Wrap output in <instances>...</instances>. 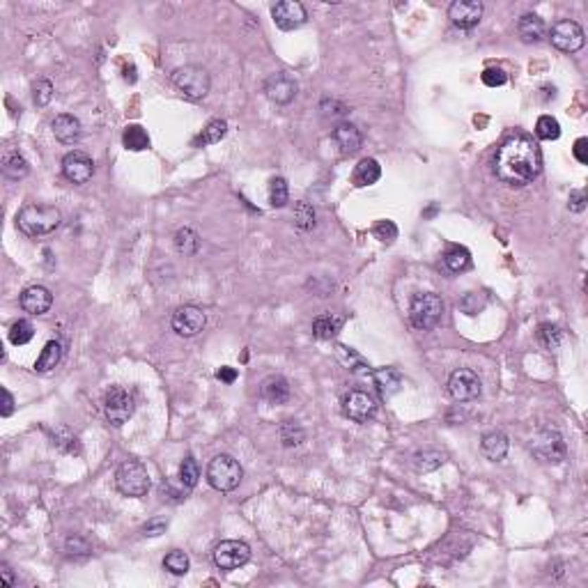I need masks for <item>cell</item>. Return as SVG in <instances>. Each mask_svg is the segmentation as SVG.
Here are the masks:
<instances>
[{
	"instance_id": "obj_38",
	"label": "cell",
	"mask_w": 588,
	"mask_h": 588,
	"mask_svg": "<svg viewBox=\"0 0 588 588\" xmlns=\"http://www.w3.org/2000/svg\"><path fill=\"white\" fill-rule=\"evenodd\" d=\"M292 218H294V225L299 227V230H311V227H315V209L308 203H304V200L294 205Z\"/></svg>"
},
{
	"instance_id": "obj_42",
	"label": "cell",
	"mask_w": 588,
	"mask_h": 588,
	"mask_svg": "<svg viewBox=\"0 0 588 588\" xmlns=\"http://www.w3.org/2000/svg\"><path fill=\"white\" fill-rule=\"evenodd\" d=\"M32 96L37 106H46V104L54 99V83L46 81V78H39L37 83L32 85Z\"/></svg>"
},
{
	"instance_id": "obj_2",
	"label": "cell",
	"mask_w": 588,
	"mask_h": 588,
	"mask_svg": "<svg viewBox=\"0 0 588 588\" xmlns=\"http://www.w3.org/2000/svg\"><path fill=\"white\" fill-rule=\"evenodd\" d=\"M60 223H63V214L56 207H46V205H28L23 207L19 216H16V225L19 230L28 237H42V234H51L54 230H58Z\"/></svg>"
},
{
	"instance_id": "obj_43",
	"label": "cell",
	"mask_w": 588,
	"mask_h": 588,
	"mask_svg": "<svg viewBox=\"0 0 588 588\" xmlns=\"http://www.w3.org/2000/svg\"><path fill=\"white\" fill-rule=\"evenodd\" d=\"M462 311L467 313V315H476L478 311L485 308V296H482L480 292H469L467 296L462 299Z\"/></svg>"
},
{
	"instance_id": "obj_13",
	"label": "cell",
	"mask_w": 588,
	"mask_h": 588,
	"mask_svg": "<svg viewBox=\"0 0 588 588\" xmlns=\"http://www.w3.org/2000/svg\"><path fill=\"white\" fill-rule=\"evenodd\" d=\"M342 411H345V416L349 420H354V423H368L375 411L377 405L373 396H368L365 391H349L345 398H342Z\"/></svg>"
},
{
	"instance_id": "obj_14",
	"label": "cell",
	"mask_w": 588,
	"mask_h": 588,
	"mask_svg": "<svg viewBox=\"0 0 588 588\" xmlns=\"http://www.w3.org/2000/svg\"><path fill=\"white\" fill-rule=\"evenodd\" d=\"M271 16H274V23L280 30H296L301 28L308 19L306 14V7L296 0H283V3H276L274 10H271Z\"/></svg>"
},
{
	"instance_id": "obj_7",
	"label": "cell",
	"mask_w": 588,
	"mask_h": 588,
	"mask_svg": "<svg viewBox=\"0 0 588 588\" xmlns=\"http://www.w3.org/2000/svg\"><path fill=\"white\" fill-rule=\"evenodd\" d=\"M134 396L122 389V386H111L104 396V414H106V420L111 425H125L127 420L134 416Z\"/></svg>"
},
{
	"instance_id": "obj_15",
	"label": "cell",
	"mask_w": 588,
	"mask_h": 588,
	"mask_svg": "<svg viewBox=\"0 0 588 588\" xmlns=\"http://www.w3.org/2000/svg\"><path fill=\"white\" fill-rule=\"evenodd\" d=\"M63 175L72 184H87L94 175V161L85 152H69L63 159Z\"/></svg>"
},
{
	"instance_id": "obj_46",
	"label": "cell",
	"mask_w": 588,
	"mask_h": 588,
	"mask_svg": "<svg viewBox=\"0 0 588 588\" xmlns=\"http://www.w3.org/2000/svg\"><path fill=\"white\" fill-rule=\"evenodd\" d=\"M67 551L69 554H90V542L81 535H69L67 538Z\"/></svg>"
},
{
	"instance_id": "obj_29",
	"label": "cell",
	"mask_w": 588,
	"mask_h": 588,
	"mask_svg": "<svg viewBox=\"0 0 588 588\" xmlns=\"http://www.w3.org/2000/svg\"><path fill=\"white\" fill-rule=\"evenodd\" d=\"M411 464H414V469L418 473L434 471V469H439L444 464V453H439L434 449L418 451V453H414V458H411Z\"/></svg>"
},
{
	"instance_id": "obj_20",
	"label": "cell",
	"mask_w": 588,
	"mask_h": 588,
	"mask_svg": "<svg viewBox=\"0 0 588 588\" xmlns=\"http://www.w3.org/2000/svg\"><path fill=\"white\" fill-rule=\"evenodd\" d=\"M51 129H54L56 138L63 145H74V143H78V138H81V122H78V118L69 115V113H60V115H56V120L51 122Z\"/></svg>"
},
{
	"instance_id": "obj_11",
	"label": "cell",
	"mask_w": 588,
	"mask_h": 588,
	"mask_svg": "<svg viewBox=\"0 0 588 588\" xmlns=\"http://www.w3.org/2000/svg\"><path fill=\"white\" fill-rule=\"evenodd\" d=\"M480 391H482L480 377L473 370H469V368H458V370L449 377V393L453 400L471 402V400L480 398Z\"/></svg>"
},
{
	"instance_id": "obj_21",
	"label": "cell",
	"mask_w": 588,
	"mask_h": 588,
	"mask_svg": "<svg viewBox=\"0 0 588 588\" xmlns=\"http://www.w3.org/2000/svg\"><path fill=\"white\" fill-rule=\"evenodd\" d=\"M260 396H262V400H267L269 405H283V402L289 400V384L285 377H280V375L267 377V380L262 382Z\"/></svg>"
},
{
	"instance_id": "obj_8",
	"label": "cell",
	"mask_w": 588,
	"mask_h": 588,
	"mask_svg": "<svg viewBox=\"0 0 588 588\" xmlns=\"http://www.w3.org/2000/svg\"><path fill=\"white\" fill-rule=\"evenodd\" d=\"M549 39H551V46L558 49L561 54H577V51L584 46L586 35H584L582 25H579L577 21L563 19V21L554 23Z\"/></svg>"
},
{
	"instance_id": "obj_41",
	"label": "cell",
	"mask_w": 588,
	"mask_h": 588,
	"mask_svg": "<svg viewBox=\"0 0 588 588\" xmlns=\"http://www.w3.org/2000/svg\"><path fill=\"white\" fill-rule=\"evenodd\" d=\"M538 340H540L547 349H556V347L561 345V329L554 327V324H540V329H538Z\"/></svg>"
},
{
	"instance_id": "obj_6",
	"label": "cell",
	"mask_w": 588,
	"mask_h": 588,
	"mask_svg": "<svg viewBox=\"0 0 588 588\" xmlns=\"http://www.w3.org/2000/svg\"><path fill=\"white\" fill-rule=\"evenodd\" d=\"M173 83L182 94H187L189 99H203V96L209 92V85H212L207 69L198 67V65L177 67L173 72Z\"/></svg>"
},
{
	"instance_id": "obj_19",
	"label": "cell",
	"mask_w": 588,
	"mask_h": 588,
	"mask_svg": "<svg viewBox=\"0 0 588 588\" xmlns=\"http://www.w3.org/2000/svg\"><path fill=\"white\" fill-rule=\"evenodd\" d=\"M331 136L336 140V145L340 147L342 154H356L363 145L361 131H358L354 125H349V122H340V125L333 129Z\"/></svg>"
},
{
	"instance_id": "obj_37",
	"label": "cell",
	"mask_w": 588,
	"mask_h": 588,
	"mask_svg": "<svg viewBox=\"0 0 588 588\" xmlns=\"http://www.w3.org/2000/svg\"><path fill=\"white\" fill-rule=\"evenodd\" d=\"M189 565H191L189 556L184 554V551H180V549H173L170 554L163 558V568L168 570V573L177 575V577L187 575L189 573Z\"/></svg>"
},
{
	"instance_id": "obj_30",
	"label": "cell",
	"mask_w": 588,
	"mask_h": 588,
	"mask_svg": "<svg viewBox=\"0 0 588 588\" xmlns=\"http://www.w3.org/2000/svg\"><path fill=\"white\" fill-rule=\"evenodd\" d=\"M225 134H227V122L225 120H212L203 129V134L193 140V145H196V147H200V145H216V143H221Z\"/></svg>"
},
{
	"instance_id": "obj_1",
	"label": "cell",
	"mask_w": 588,
	"mask_h": 588,
	"mask_svg": "<svg viewBox=\"0 0 588 588\" xmlns=\"http://www.w3.org/2000/svg\"><path fill=\"white\" fill-rule=\"evenodd\" d=\"M542 170V156L538 145L529 136L508 138L499 147L494 159V173L503 184L511 187H524L531 184Z\"/></svg>"
},
{
	"instance_id": "obj_34",
	"label": "cell",
	"mask_w": 588,
	"mask_h": 588,
	"mask_svg": "<svg viewBox=\"0 0 588 588\" xmlns=\"http://www.w3.org/2000/svg\"><path fill=\"white\" fill-rule=\"evenodd\" d=\"M444 262H446V267H449L453 274H460V271L464 269H469L471 265V253L467 249H462V246H453L449 253L444 256Z\"/></svg>"
},
{
	"instance_id": "obj_50",
	"label": "cell",
	"mask_w": 588,
	"mask_h": 588,
	"mask_svg": "<svg viewBox=\"0 0 588 588\" xmlns=\"http://www.w3.org/2000/svg\"><path fill=\"white\" fill-rule=\"evenodd\" d=\"M0 393H3V407H0V414H3V416H10L12 411H14V398H12V393L7 391V389H3Z\"/></svg>"
},
{
	"instance_id": "obj_17",
	"label": "cell",
	"mask_w": 588,
	"mask_h": 588,
	"mask_svg": "<svg viewBox=\"0 0 588 588\" xmlns=\"http://www.w3.org/2000/svg\"><path fill=\"white\" fill-rule=\"evenodd\" d=\"M296 90H299V85L292 76L287 72H278V74H271L265 83V92L267 96L274 104H280V106H285L296 96Z\"/></svg>"
},
{
	"instance_id": "obj_18",
	"label": "cell",
	"mask_w": 588,
	"mask_h": 588,
	"mask_svg": "<svg viewBox=\"0 0 588 588\" xmlns=\"http://www.w3.org/2000/svg\"><path fill=\"white\" fill-rule=\"evenodd\" d=\"M54 306V294L49 292L44 285H32L25 287L21 294V308L30 315H44Z\"/></svg>"
},
{
	"instance_id": "obj_24",
	"label": "cell",
	"mask_w": 588,
	"mask_h": 588,
	"mask_svg": "<svg viewBox=\"0 0 588 588\" xmlns=\"http://www.w3.org/2000/svg\"><path fill=\"white\" fill-rule=\"evenodd\" d=\"M342 327V318L336 313H322L313 320V336L320 340H331Z\"/></svg>"
},
{
	"instance_id": "obj_49",
	"label": "cell",
	"mask_w": 588,
	"mask_h": 588,
	"mask_svg": "<svg viewBox=\"0 0 588 588\" xmlns=\"http://www.w3.org/2000/svg\"><path fill=\"white\" fill-rule=\"evenodd\" d=\"M165 524L163 520H152V522H147L145 526H143V533L145 535H150V538H154V535H161V533H165Z\"/></svg>"
},
{
	"instance_id": "obj_32",
	"label": "cell",
	"mask_w": 588,
	"mask_h": 588,
	"mask_svg": "<svg viewBox=\"0 0 588 588\" xmlns=\"http://www.w3.org/2000/svg\"><path fill=\"white\" fill-rule=\"evenodd\" d=\"M3 173H5L7 180L19 182L23 177H28L30 165H28V161H25L21 154H7L5 161H3Z\"/></svg>"
},
{
	"instance_id": "obj_12",
	"label": "cell",
	"mask_w": 588,
	"mask_h": 588,
	"mask_svg": "<svg viewBox=\"0 0 588 588\" xmlns=\"http://www.w3.org/2000/svg\"><path fill=\"white\" fill-rule=\"evenodd\" d=\"M173 329L182 338H193L205 329V313L198 306H180L173 315Z\"/></svg>"
},
{
	"instance_id": "obj_31",
	"label": "cell",
	"mask_w": 588,
	"mask_h": 588,
	"mask_svg": "<svg viewBox=\"0 0 588 588\" xmlns=\"http://www.w3.org/2000/svg\"><path fill=\"white\" fill-rule=\"evenodd\" d=\"M175 249H177L182 256H196L198 249H200V237L196 230H191V227H182V230H177V234H175Z\"/></svg>"
},
{
	"instance_id": "obj_53",
	"label": "cell",
	"mask_w": 588,
	"mask_h": 588,
	"mask_svg": "<svg viewBox=\"0 0 588 588\" xmlns=\"http://www.w3.org/2000/svg\"><path fill=\"white\" fill-rule=\"evenodd\" d=\"M122 72H125L122 76H125V81H127V83H136V67H134V65L125 67V69H122Z\"/></svg>"
},
{
	"instance_id": "obj_3",
	"label": "cell",
	"mask_w": 588,
	"mask_h": 588,
	"mask_svg": "<svg viewBox=\"0 0 588 588\" xmlns=\"http://www.w3.org/2000/svg\"><path fill=\"white\" fill-rule=\"evenodd\" d=\"M242 478H244L242 464L232 455H216L207 467L209 485L218 489V492H232V489L239 487Z\"/></svg>"
},
{
	"instance_id": "obj_28",
	"label": "cell",
	"mask_w": 588,
	"mask_h": 588,
	"mask_svg": "<svg viewBox=\"0 0 588 588\" xmlns=\"http://www.w3.org/2000/svg\"><path fill=\"white\" fill-rule=\"evenodd\" d=\"M122 143H125V147L131 152H143L150 147V136H147V131L143 127L129 125L125 129V134H122Z\"/></svg>"
},
{
	"instance_id": "obj_23",
	"label": "cell",
	"mask_w": 588,
	"mask_h": 588,
	"mask_svg": "<svg viewBox=\"0 0 588 588\" xmlns=\"http://www.w3.org/2000/svg\"><path fill=\"white\" fill-rule=\"evenodd\" d=\"M517 32H520L524 44H538L545 37L547 28H545V21L538 14H524L520 23H517Z\"/></svg>"
},
{
	"instance_id": "obj_4",
	"label": "cell",
	"mask_w": 588,
	"mask_h": 588,
	"mask_svg": "<svg viewBox=\"0 0 588 588\" xmlns=\"http://www.w3.org/2000/svg\"><path fill=\"white\" fill-rule=\"evenodd\" d=\"M409 318L411 324L420 331H430L434 329L444 318V301L442 296L434 292H425V294H416L414 301H411L409 308Z\"/></svg>"
},
{
	"instance_id": "obj_33",
	"label": "cell",
	"mask_w": 588,
	"mask_h": 588,
	"mask_svg": "<svg viewBox=\"0 0 588 588\" xmlns=\"http://www.w3.org/2000/svg\"><path fill=\"white\" fill-rule=\"evenodd\" d=\"M304 439H306V432L296 420H285V423L280 425V442H283L285 449H294V446L304 444Z\"/></svg>"
},
{
	"instance_id": "obj_9",
	"label": "cell",
	"mask_w": 588,
	"mask_h": 588,
	"mask_svg": "<svg viewBox=\"0 0 588 588\" xmlns=\"http://www.w3.org/2000/svg\"><path fill=\"white\" fill-rule=\"evenodd\" d=\"M249 561H251V547L242 540H223L214 547V563L216 568L225 570V573L246 565Z\"/></svg>"
},
{
	"instance_id": "obj_25",
	"label": "cell",
	"mask_w": 588,
	"mask_h": 588,
	"mask_svg": "<svg viewBox=\"0 0 588 588\" xmlns=\"http://www.w3.org/2000/svg\"><path fill=\"white\" fill-rule=\"evenodd\" d=\"M60 361H63V345H60L58 340H49L42 349L37 363H35V370L37 373H51L54 368H58Z\"/></svg>"
},
{
	"instance_id": "obj_36",
	"label": "cell",
	"mask_w": 588,
	"mask_h": 588,
	"mask_svg": "<svg viewBox=\"0 0 588 588\" xmlns=\"http://www.w3.org/2000/svg\"><path fill=\"white\" fill-rule=\"evenodd\" d=\"M535 136L540 140H556L561 136V125L556 118L551 115H542L535 122Z\"/></svg>"
},
{
	"instance_id": "obj_40",
	"label": "cell",
	"mask_w": 588,
	"mask_h": 588,
	"mask_svg": "<svg viewBox=\"0 0 588 588\" xmlns=\"http://www.w3.org/2000/svg\"><path fill=\"white\" fill-rule=\"evenodd\" d=\"M32 336H35V329H32V324L28 320H19V322L12 324L10 340L14 342V345H25V342L32 340Z\"/></svg>"
},
{
	"instance_id": "obj_16",
	"label": "cell",
	"mask_w": 588,
	"mask_h": 588,
	"mask_svg": "<svg viewBox=\"0 0 588 588\" xmlns=\"http://www.w3.org/2000/svg\"><path fill=\"white\" fill-rule=\"evenodd\" d=\"M449 19L458 25V28L471 30L476 28L482 19V3L480 0H455L449 7Z\"/></svg>"
},
{
	"instance_id": "obj_45",
	"label": "cell",
	"mask_w": 588,
	"mask_h": 588,
	"mask_svg": "<svg viewBox=\"0 0 588 588\" xmlns=\"http://www.w3.org/2000/svg\"><path fill=\"white\" fill-rule=\"evenodd\" d=\"M482 83H485L487 87H501L506 81H508V76H506V72L503 69H499V67H489V69H485V72H482Z\"/></svg>"
},
{
	"instance_id": "obj_22",
	"label": "cell",
	"mask_w": 588,
	"mask_h": 588,
	"mask_svg": "<svg viewBox=\"0 0 588 588\" xmlns=\"http://www.w3.org/2000/svg\"><path fill=\"white\" fill-rule=\"evenodd\" d=\"M508 449H511V444H508V437L503 432H487L485 437H482V442H480V451L482 455H485L487 460H492V462H501L506 455H508Z\"/></svg>"
},
{
	"instance_id": "obj_39",
	"label": "cell",
	"mask_w": 588,
	"mask_h": 588,
	"mask_svg": "<svg viewBox=\"0 0 588 588\" xmlns=\"http://www.w3.org/2000/svg\"><path fill=\"white\" fill-rule=\"evenodd\" d=\"M198 478H200L198 462L193 460V458L182 460V464H180V482H182V485L189 487V489H193V487L198 485Z\"/></svg>"
},
{
	"instance_id": "obj_48",
	"label": "cell",
	"mask_w": 588,
	"mask_h": 588,
	"mask_svg": "<svg viewBox=\"0 0 588 588\" xmlns=\"http://www.w3.org/2000/svg\"><path fill=\"white\" fill-rule=\"evenodd\" d=\"M573 154H575V159L579 163H588V138H577L575 140Z\"/></svg>"
},
{
	"instance_id": "obj_44",
	"label": "cell",
	"mask_w": 588,
	"mask_h": 588,
	"mask_svg": "<svg viewBox=\"0 0 588 588\" xmlns=\"http://www.w3.org/2000/svg\"><path fill=\"white\" fill-rule=\"evenodd\" d=\"M375 237L386 244H391L393 239H398V227L393 221H380L375 225Z\"/></svg>"
},
{
	"instance_id": "obj_10",
	"label": "cell",
	"mask_w": 588,
	"mask_h": 588,
	"mask_svg": "<svg viewBox=\"0 0 588 588\" xmlns=\"http://www.w3.org/2000/svg\"><path fill=\"white\" fill-rule=\"evenodd\" d=\"M531 451L538 455L540 460L558 464L565 460V442L556 430H540L538 434L531 439Z\"/></svg>"
},
{
	"instance_id": "obj_35",
	"label": "cell",
	"mask_w": 588,
	"mask_h": 588,
	"mask_svg": "<svg viewBox=\"0 0 588 588\" xmlns=\"http://www.w3.org/2000/svg\"><path fill=\"white\" fill-rule=\"evenodd\" d=\"M289 200V189H287V182L285 177H274L269 182V203L271 207H285Z\"/></svg>"
},
{
	"instance_id": "obj_47",
	"label": "cell",
	"mask_w": 588,
	"mask_h": 588,
	"mask_svg": "<svg viewBox=\"0 0 588 588\" xmlns=\"http://www.w3.org/2000/svg\"><path fill=\"white\" fill-rule=\"evenodd\" d=\"M586 191L584 189H575V191H570V212H584L586 209Z\"/></svg>"
},
{
	"instance_id": "obj_5",
	"label": "cell",
	"mask_w": 588,
	"mask_h": 588,
	"mask_svg": "<svg viewBox=\"0 0 588 588\" xmlns=\"http://www.w3.org/2000/svg\"><path fill=\"white\" fill-rule=\"evenodd\" d=\"M115 487L125 496H145L150 489V473L138 460H127L115 473Z\"/></svg>"
},
{
	"instance_id": "obj_26",
	"label": "cell",
	"mask_w": 588,
	"mask_h": 588,
	"mask_svg": "<svg viewBox=\"0 0 588 588\" xmlns=\"http://www.w3.org/2000/svg\"><path fill=\"white\" fill-rule=\"evenodd\" d=\"M382 177V165L375 159H363L358 161L356 170H354V184L356 187H373Z\"/></svg>"
},
{
	"instance_id": "obj_51",
	"label": "cell",
	"mask_w": 588,
	"mask_h": 588,
	"mask_svg": "<svg viewBox=\"0 0 588 588\" xmlns=\"http://www.w3.org/2000/svg\"><path fill=\"white\" fill-rule=\"evenodd\" d=\"M216 377L221 382H225V384H232L237 380V370H234V368H230V365H223L221 370L216 373Z\"/></svg>"
},
{
	"instance_id": "obj_27",
	"label": "cell",
	"mask_w": 588,
	"mask_h": 588,
	"mask_svg": "<svg viewBox=\"0 0 588 588\" xmlns=\"http://www.w3.org/2000/svg\"><path fill=\"white\" fill-rule=\"evenodd\" d=\"M373 377H375V384L380 386L384 398H391L393 393H398L400 386H402V377H400V373L396 370V368H382V370H377Z\"/></svg>"
},
{
	"instance_id": "obj_52",
	"label": "cell",
	"mask_w": 588,
	"mask_h": 588,
	"mask_svg": "<svg viewBox=\"0 0 588 588\" xmlns=\"http://www.w3.org/2000/svg\"><path fill=\"white\" fill-rule=\"evenodd\" d=\"M0 577H3V586L5 588H12L14 586V573L12 568L7 563H0Z\"/></svg>"
}]
</instances>
